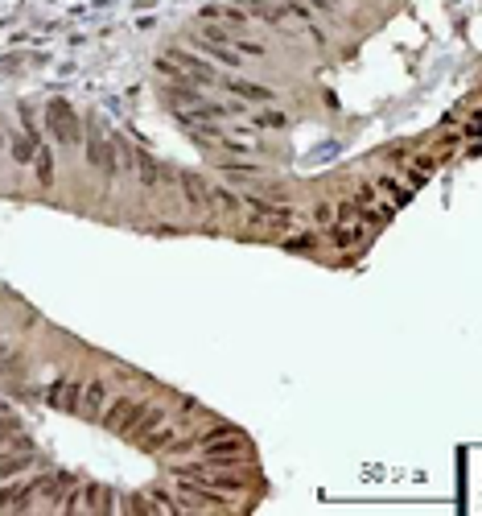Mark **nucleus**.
<instances>
[{
    "label": "nucleus",
    "instance_id": "obj_23",
    "mask_svg": "<svg viewBox=\"0 0 482 516\" xmlns=\"http://www.w3.org/2000/svg\"><path fill=\"white\" fill-rule=\"evenodd\" d=\"M375 186L384 190V194H392L396 202H408V198H412V190H404V186H400V182H396V178H379Z\"/></svg>",
    "mask_w": 482,
    "mask_h": 516
},
{
    "label": "nucleus",
    "instance_id": "obj_1",
    "mask_svg": "<svg viewBox=\"0 0 482 516\" xmlns=\"http://www.w3.org/2000/svg\"><path fill=\"white\" fill-rule=\"evenodd\" d=\"M45 128H50V137H58V145H66V149H75V145L83 141V124H79V116H75V108L66 99H50L45 103Z\"/></svg>",
    "mask_w": 482,
    "mask_h": 516
},
{
    "label": "nucleus",
    "instance_id": "obj_21",
    "mask_svg": "<svg viewBox=\"0 0 482 516\" xmlns=\"http://www.w3.org/2000/svg\"><path fill=\"white\" fill-rule=\"evenodd\" d=\"M83 384H87V380H66V388H62V409H66V413H79Z\"/></svg>",
    "mask_w": 482,
    "mask_h": 516
},
{
    "label": "nucleus",
    "instance_id": "obj_28",
    "mask_svg": "<svg viewBox=\"0 0 482 516\" xmlns=\"http://www.w3.org/2000/svg\"><path fill=\"white\" fill-rule=\"evenodd\" d=\"M17 429H21V422L4 413V418H0V446H8V438H17Z\"/></svg>",
    "mask_w": 482,
    "mask_h": 516
},
{
    "label": "nucleus",
    "instance_id": "obj_16",
    "mask_svg": "<svg viewBox=\"0 0 482 516\" xmlns=\"http://www.w3.org/2000/svg\"><path fill=\"white\" fill-rule=\"evenodd\" d=\"M174 429H170V425L161 422L157 425V429H149V434H144V438H140V446H144V450H153V455H157V450H170V446H174Z\"/></svg>",
    "mask_w": 482,
    "mask_h": 516
},
{
    "label": "nucleus",
    "instance_id": "obj_25",
    "mask_svg": "<svg viewBox=\"0 0 482 516\" xmlns=\"http://www.w3.org/2000/svg\"><path fill=\"white\" fill-rule=\"evenodd\" d=\"M313 248H317L313 235H289L285 239V252H313Z\"/></svg>",
    "mask_w": 482,
    "mask_h": 516
},
{
    "label": "nucleus",
    "instance_id": "obj_32",
    "mask_svg": "<svg viewBox=\"0 0 482 516\" xmlns=\"http://www.w3.org/2000/svg\"><path fill=\"white\" fill-rule=\"evenodd\" d=\"M231 46H239L243 54H248V58H260V54H264L260 42H243V38H231Z\"/></svg>",
    "mask_w": 482,
    "mask_h": 516
},
{
    "label": "nucleus",
    "instance_id": "obj_2",
    "mask_svg": "<svg viewBox=\"0 0 482 516\" xmlns=\"http://www.w3.org/2000/svg\"><path fill=\"white\" fill-rule=\"evenodd\" d=\"M83 133H87V161L99 170V174H103V178H116V174H120V161H116L112 137L99 128V120H95V116L83 124Z\"/></svg>",
    "mask_w": 482,
    "mask_h": 516
},
{
    "label": "nucleus",
    "instance_id": "obj_20",
    "mask_svg": "<svg viewBox=\"0 0 482 516\" xmlns=\"http://www.w3.org/2000/svg\"><path fill=\"white\" fill-rule=\"evenodd\" d=\"M33 165H38V182H42V186H50V182H54V153H50L45 145H38Z\"/></svg>",
    "mask_w": 482,
    "mask_h": 516
},
{
    "label": "nucleus",
    "instance_id": "obj_4",
    "mask_svg": "<svg viewBox=\"0 0 482 516\" xmlns=\"http://www.w3.org/2000/svg\"><path fill=\"white\" fill-rule=\"evenodd\" d=\"M165 58H170V62H177V66H181L194 83H215V79H219V71H215L211 62H202L198 54H190L186 46H170V50H165Z\"/></svg>",
    "mask_w": 482,
    "mask_h": 516
},
{
    "label": "nucleus",
    "instance_id": "obj_6",
    "mask_svg": "<svg viewBox=\"0 0 482 516\" xmlns=\"http://www.w3.org/2000/svg\"><path fill=\"white\" fill-rule=\"evenodd\" d=\"M33 483H38V496H45L50 504H58V500L75 487V475H70V471H58V475H38Z\"/></svg>",
    "mask_w": 482,
    "mask_h": 516
},
{
    "label": "nucleus",
    "instance_id": "obj_34",
    "mask_svg": "<svg viewBox=\"0 0 482 516\" xmlns=\"http://www.w3.org/2000/svg\"><path fill=\"white\" fill-rule=\"evenodd\" d=\"M4 413H8V405H4V401H0V418H4Z\"/></svg>",
    "mask_w": 482,
    "mask_h": 516
},
{
    "label": "nucleus",
    "instance_id": "obj_13",
    "mask_svg": "<svg viewBox=\"0 0 482 516\" xmlns=\"http://www.w3.org/2000/svg\"><path fill=\"white\" fill-rule=\"evenodd\" d=\"M161 95H165V103H174V108H198V103H202V91H198V87H190V83L161 87Z\"/></svg>",
    "mask_w": 482,
    "mask_h": 516
},
{
    "label": "nucleus",
    "instance_id": "obj_11",
    "mask_svg": "<svg viewBox=\"0 0 482 516\" xmlns=\"http://www.w3.org/2000/svg\"><path fill=\"white\" fill-rule=\"evenodd\" d=\"M227 91L239 95V99H252V103H272V99H276L272 87H264V83H248V79H231V83H227Z\"/></svg>",
    "mask_w": 482,
    "mask_h": 516
},
{
    "label": "nucleus",
    "instance_id": "obj_3",
    "mask_svg": "<svg viewBox=\"0 0 482 516\" xmlns=\"http://www.w3.org/2000/svg\"><path fill=\"white\" fill-rule=\"evenodd\" d=\"M248 450H252V442L239 429V434H223L215 442H206L202 446V459H206V467H239L248 459Z\"/></svg>",
    "mask_w": 482,
    "mask_h": 516
},
{
    "label": "nucleus",
    "instance_id": "obj_18",
    "mask_svg": "<svg viewBox=\"0 0 482 516\" xmlns=\"http://www.w3.org/2000/svg\"><path fill=\"white\" fill-rule=\"evenodd\" d=\"M190 46H198V50H206V58H215V62H223V66H239V54H231L227 46H215V42H206V38H190Z\"/></svg>",
    "mask_w": 482,
    "mask_h": 516
},
{
    "label": "nucleus",
    "instance_id": "obj_10",
    "mask_svg": "<svg viewBox=\"0 0 482 516\" xmlns=\"http://www.w3.org/2000/svg\"><path fill=\"white\" fill-rule=\"evenodd\" d=\"M132 174L140 178V186H144V190H157V186H161V178H165V170H161L149 153H140V149H136V165H132Z\"/></svg>",
    "mask_w": 482,
    "mask_h": 516
},
{
    "label": "nucleus",
    "instance_id": "obj_30",
    "mask_svg": "<svg viewBox=\"0 0 482 516\" xmlns=\"http://www.w3.org/2000/svg\"><path fill=\"white\" fill-rule=\"evenodd\" d=\"M219 17H227L231 25H248V21H252V17H248L243 8H235V4H227V8H219Z\"/></svg>",
    "mask_w": 482,
    "mask_h": 516
},
{
    "label": "nucleus",
    "instance_id": "obj_14",
    "mask_svg": "<svg viewBox=\"0 0 482 516\" xmlns=\"http://www.w3.org/2000/svg\"><path fill=\"white\" fill-rule=\"evenodd\" d=\"M33 467V450H17V455H0V479L8 475H25Z\"/></svg>",
    "mask_w": 482,
    "mask_h": 516
},
{
    "label": "nucleus",
    "instance_id": "obj_17",
    "mask_svg": "<svg viewBox=\"0 0 482 516\" xmlns=\"http://www.w3.org/2000/svg\"><path fill=\"white\" fill-rule=\"evenodd\" d=\"M206 207H215V211H223V215H235L243 202L231 194V190H223V186H211L206 190Z\"/></svg>",
    "mask_w": 482,
    "mask_h": 516
},
{
    "label": "nucleus",
    "instance_id": "obj_33",
    "mask_svg": "<svg viewBox=\"0 0 482 516\" xmlns=\"http://www.w3.org/2000/svg\"><path fill=\"white\" fill-rule=\"evenodd\" d=\"M354 194H359V207H371V202H375V186H371V182H359Z\"/></svg>",
    "mask_w": 482,
    "mask_h": 516
},
{
    "label": "nucleus",
    "instance_id": "obj_27",
    "mask_svg": "<svg viewBox=\"0 0 482 516\" xmlns=\"http://www.w3.org/2000/svg\"><path fill=\"white\" fill-rule=\"evenodd\" d=\"M334 223H359V202H342L334 211Z\"/></svg>",
    "mask_w": 482,
    "mask_h": 516
},
{
    "label": "nucleus",
    "instance_id": "obj_12",
    "mask_svg": "<svg viewBox=\"0 0 482 516\" xmlns=\"http://www.w3.org/2000/svg\"><path fill=\"white\" fill-rule=\"evenodd\" d=\"M161 422H165V409H157V405H144V409H140V418L132 422V429L124 434V438H136V442H140L149 429H157Z\"/></svg>",
    "mask_w": 482,
    "mask_h": 516
},
{
    "label": "nucleus",
    "instance_id": "obj_26",
    "mask_svg": "<svg viewBox=\"0 0 482 516\" xmlns=\"http://www.w3.org/2000/svg\"><path fill=\"white\" fill-rule=\"evenodd\" d=\"M124 508H128V513H157L153 496H128V500H124Z\"/></svg>",
    "mask_w": 482,
    "mask_h": 516
},
{
    "label": "nucleus",
    "instance_id": "obj_31",
    "mask_svg": "<svg viewBox=\"0 0 482 516\" xmlns=\"http://www.w3.org/2000/svg\"><path fill=\"white\" fill-rule=\"evenodd\" d=\"M313 219H317L322 228H330V223H334V207H330V202H317V207H313Z\"/></svg>",
    "mask_w": 482,
    "mask_h": 516
},
{
    "label": "nucleus",
    "instance_id": "obj_22",
    "mask_svg": "<svg viewBox=\"0 0 482 516\" xmlns=\"http://www.w3.org/2000/svg\"><path fill=\"white\" fill-rule=\"evenodd\" d=\"M223 174L227 178H260V165H252V161H223Z\"/></svg>",
    "mask_w": 482,
    "mask_h": 516
},
{
    "label": "nucleus",
    "instance_id": "obj_29",
    "mask_svg": "<svg viewBox=\"0 0 482 516\" xmlns=\"http://www.w3.org/2000/svg\"><path fill=\"white\" fill-rule=\"evenodd\" d=\"M202 38H206V42H215V46H231V38H235V34H231V29H219V25H211Z\"/></svg>",
    "mask_w": 482,
    "mask_h": 516
},
{
    "label": "nucleus",
    "instance_id": "obj_24",
    "mask_svg": "<svg viewBox=\"0 0 482 516\" xmlns=\"http://www.w3.org/2000/svg\"><path fill=\"white\" fill-rule=\"evenodd\" d=\"M285 124H289L285 112H260L256 116V128H285Z\"/></svg>",
    "mask_w": 482,
    "mask_h": 516
},
{
    "label": "nucleus",
    "instance_id": "obj_7",
    "mask_svg": "<svg viewBox=\"0 0 482 516\" xmlns=\"http://www.w3.org/2000/svg\"><path fill=\"white\" fill-rule=\"evenodd\" d=\"M33 496H38V483L29 479V483H8V487H0V508H29L33 504Z\"/></svg>",
    "mask_w": 482,
    "mask_h": 516
},
{
    "label": "nucleus",
    "instance_id": "obj_8",
    "mask_svg": "<svg viewBox=\"0 0 482 516\" xmlns=\"http://www.w3.org/2000/svg\"><path fill=\"white\" fill-rule=\"evenodd\" d=\"M177 186H181V198H186L194 211H206V190H211V186H206L198 174H190V170H186V174H177Z\"/></svg>",
    "mask_w": 482,
    "mask_h": 516
},
{
    "label": "nucleus",
    "instance_id": "obj_15",
    "mask_svg": "<svg viewBox=\"0 0 482 516\" xmlns=\"http://www.w3.org/2000/svg\"><path fill=\"white\" fill-rule=\"evenodd\" d=\"M38 145H42V141H33L29 133H21V137H13V141H8V153H13V161H17V165H33Z\"/></svg>",
    "mask_w": 482,
    "mask_h": 516
},
{
    "label": "nucleus",
    "instance_id": "obj_9",
    "mask_svg": "<svg viewBox=\"0 0 482 516\" xmlns=\"http://www.w3.org/2000/svg\"><path fill=\"white\" fill-rule=\"evenodd\" d=\"M103 401H107V384H103V380H91V384H83L79 413H83V418H99V413H103Z\"/></svg>",
    "mask_w": 482,
    "mask_h": 516
},
{
    "label": "nucleus",
    "instance_id": "obj_5",
    "mask_svg": "<svg viewBox=\"0 0 482 516\" xmlns=\"http://www.w3.org/2000/svg\"><path fill=\"white\" fill-rule=\"evenodd\" d=\"M140 409H144V401L120 397V401H112V405H107V413H103V425H107L112 434H128V429H132V422L140 418Z\"/></svg>",
    "mask_w": 482,
    "mask_h": 516
},
{
    "label": "nucleus",
    "instance_id": "obj_35",
    "mask_svg": "<svg viewBox=\"0 0 482 516\" xmlns=\"http://www.w3.org/2000/svg\"><path fill=\"white\" fill-rule=\"evenodd\" d=\"M0 145H4V137H0Z\"/></svg>",
    "mask_w": 482,
    "mask_h": 516
},
{
    "label": "nucleus",
    "instance_id": "obj_19",
    "mask_svg": "<svg viewBox=\"0 0 482 516\" xmlns=\"http://www.w3.org/2000/svg\"><path fill=\"white\" fill-rule=\"evenodd\" d=\"M330 239H334L338 248H354V244L363 239V228H359V223H330Z\"/></svg>",
    "mask_w": 482,
    "mask_h": 516
}]
</instances>
